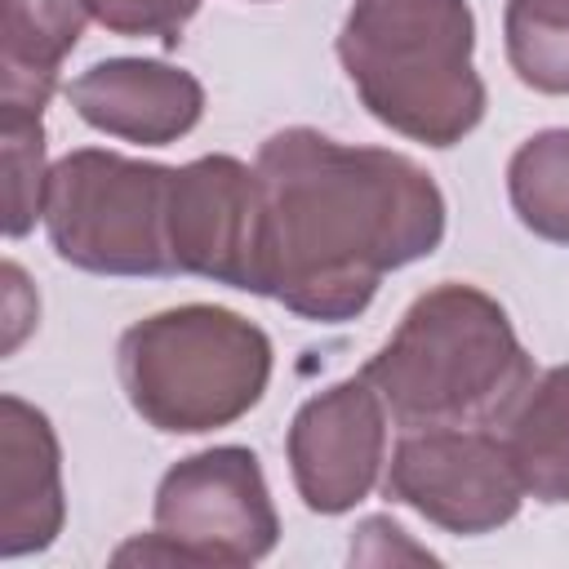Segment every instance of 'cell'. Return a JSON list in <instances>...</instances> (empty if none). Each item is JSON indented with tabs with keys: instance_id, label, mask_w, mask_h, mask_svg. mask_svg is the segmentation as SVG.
Here are the masks:
<instances>
[{
	"instance_id": "3",
	"label": "cell",
	"mask_w": 569,
	"mask_h": 569,
	"mask_svg": "<svg viewBox=\"0 0 569 569\" xmlns=\"http://www.w3.org/2000/svg\"><path fill=\"white\" fill-rule=\"evenodd\" d=\"M467 0H351L338 62L365 111L400 138L458 147L485 120Z\"/></svg>"
},
{
	"instance_id": "7",
	"label": "cell",
	"mask_w": 569,
	"mask_h": 569,
	"mask_svg": "<svg viewBox=\"0 0 569 569\" xmlns=\"http://www.w3.org/2000/svg\"><path fill=\"white\" fill-rule=\"evenodd\" d=\"M382 493L458 538L502 529L525 502L498 431L485 427L405 431L391 449Z\"/></svg>"
},
{
	"instance_id": "18",
	"label": "cell",
	"mask_w": 569,
	"mask_h": 569,
	"mask_svg": "<svg viewBox=\"0 0 569 569\" xmlns=\"http://www.w3.org/2000/svg\"><path fill=\"white\" fill-rule=\"evenodd\" d=\"M0 280H4V289H0V311H4V356H9V351L27 338V329L36 325L40 302H36V289L27 284V276H22L18 262H4V267H0Z\"/></svg>"
},
{
	"instance_id": "16",
	"label": "cell",
	"mask_w": 569,
	"mask_h": 569,
	"mask_svg": "<svg viewBox=\"0 0 569 569\" xmlns=\"http://www.w3.org/2000/svg\"><path fill=\"white\" fill-rule=\"evenodd\" d=\"M4 142V236L22 240L36 218H44L49 160H44V124L31 111H0Z\"/></svg>"
},
{
	"instance_id": "14",
	"label": "cell",
	"mask_w": 569,
	"mask_h": 569,
	"mask_svg": "<svg viewBox=\"0 0 569 569\" xmlns=\"http://www.w3.org/2000/svg\"><path fill=\"white\" fill-rule=\"evenodd\" d=\"M507 200L525 231L569 244V129H542L511 151Z\"/></svg>"
},
{
	"instance_id": "8",
	"label": "cell",
	"mask_w": 569,
	"mask_h": 569,
	"mask_svg": "<svg viewBox=\"0 0 569 569\" xmlns=\"http://www.w3.org/2000/svg\"><path fill=\"white\" fill-rule=\"evenodd\" d=\"M173 271L267 298V191L236 156H200L169 187Z\"/></svg>"
},
{
	"instance_id": "10",
	"label": "cell",
	"mask_w": 569,
	"mask_h": 569,
	"mask_svg": "<svg viewBox=\"0 0 569 569\" xmlns=\"http://www.w3.org/2000/svg\"><path fill=\"white\" fill-rule=\"evenodd\" d=\"M71 111L120 142L169 147L204 116V84L164 58H107L67 84Z\"/></svg>"
},
{
	"instance_id": "13",
	"label": "cell",
	"mask_w": 569,
	"mask_h": 569,
	"mask_svg": "<svg viewBox=\"0 0 569 569\" xmlns=\"http://www.w3.org/2000/svg\"><path fill=\"white\" fill-rule=\"evenodd\" d=\"M498 440L525 498L547 507L569 502V365L533 373L525 396L498 422Z\"/></svg>"
},
{
	"instance_id": "11",
	"label": "cell",
	"mask_w": 569,
	"mask_h": 569,
	"mask_svg": "<svg viewBox=\"0 0 569 569\" xmlns=\"http://www.w3.org/2000/svg\"><path fill=\"white\" fill-rule=\"evenodd\" d=\"M67 525L62 445L44 409L0 396V556H36Z\"/></svg>"
},
{
	"instance_id": "2",
	"label": "cell",
	"mask_w": 569,
	"mask_h": 569,
	"mask_svg": "<svg viewBox=\"0 0 569 569\" xmlns=\"http://www.w3.org/2000/svg\"><path fill=\"white\" fill-rule=\"evenodd\" d=\"M360 378L405 431L498 427L533 382V360L498 298L445 280L409 302L396 333L365 360Z\"/></svg>"
},
{
	"instance_id": "17",
	"label": "cell",
	"mask_w": 569,
	"mask_h": 569,
	"mask_svg": "<svg viewBox=\"0 0 569 569\" xmlns=\"http://www.w3.org/2000/svg\"><path fill=\"white\" fill-rule=\"evenodd\" d=\"M89 18L124 40H160L173 49L182 27L200 13V0H84Z\"/></svg>"
},
{
	"instance_id": "1",
	"label": "cell",
	"mask_w": 569,
	"mask_h": 569,
	"mask_svg": "<svg viewBox=\"0 0 569 569\" xmlns=\"http://www.w3.org/2000/svg\"><path fill=\"white\" fill-rule=\"evenodd\" d=\"M253 169L267 191V298L302 320H356L387 271L445 240V196L400 151L289 124L258 147Z\"/></svg>"
},
{
	"instance_id": "4",
	"label": "cell",
	"mask_w": 569,
	"mask_h": 569,
	"mask_svg": "<svg viewBox=\"0 0 569 569\" xmlns=\"http://www.w3.org/2000/svg\"><path fill=\"white\" fill-rule=\"evenodd\" d=\"M129 409L164 436L240 422L271 382V338L240 311L187 302L129 325L116 342Z\"/></svg>"
},
{
	"instance_id": "15",
	"label": "cell",
	"mask_w": 569,
	"mask_h": 569,
	"mask_svg": "<svg viewBox=\"0 0 569 569\" xmlns=\"http://www.w3.org/2000/svg\"><path fill=\"white\" fill-rule=\"evenodd\" d=\"M507 62L533 93H569V0H507Z\"/></svg>"
},
{
	"instance_id": "9",
	"label": "cell",
	"mask_w": 569,
	"mask_h": 569,
	"mask_svg": "<svg viewBox=\"0 0 569 569\" xmlns=\"http://www.w3.org/2000/svg\"><path fill=\"white\" fill-rule=\"evenodd\" d=\"M289 471L307 511L342 516L365 502L387 462V405L356 373L302 400L289 422Z\"/></svg>"
},
{
	"instance_id": "6",
	"label": "cell",
	"mask_w": 569,
	"mask_h": 569,
	"mask_svg": "<svg viewBox=\"0 0 569 569\" xmlns=\"http://www.w3.org/2000/svg\"><path fill=\"white\" fill-rule=\"evenodd\" d=\"M151 520L187 565H258L280 542L262 462L244 445H213L178 458L156 485Z\"/></svg>"
},
{
	"instance_id": "12",
	"label": "cell",
	"mask_w": 569,
	"mask_h": 569,
	"mask_svg": "<svg viewBox=\"0 0 569 569\" xmlns=\"http://www.w3.org/2000/svg\"><path fill=\"white\" fill-rule=\"evenodd\" d=\"M84 22V0H0V111L44 116Z\"/></svg>"
},
{
	"instance_id": "5",
	"label": "cell",
	"mask_w": 569,
	"mask_h": 569,
	"mask_svg": "<svg viewBox=\"0 0 569 569\" xmlns=\"http://www.w3.org/2000/svg\"><path fill=\"white\" fill-rule=\"evenodd\" d=\"M169 187V164L102 147L67 151L44 191L53 253L89 276H173Z\"/></svg>"
}]
</instances>
